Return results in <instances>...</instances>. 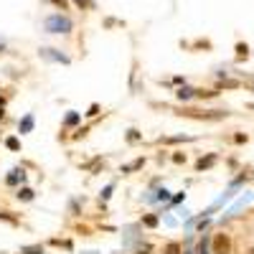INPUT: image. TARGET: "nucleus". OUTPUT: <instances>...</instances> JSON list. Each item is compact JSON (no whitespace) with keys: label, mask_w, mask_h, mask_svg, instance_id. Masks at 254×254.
<instances>
[{"label":"nucleus","mask_w":254,"mask_h":254,"mask_svg":"<svg viewBox=\"0 0 254 254\" xmlns=\"http://www.w3.org/2000/svg\"><path fill=\"white\" fill-rule=\"evenodd\" d=\"M18 196L23 198V201H31V198H33V191H31V188H23V191H20Z\"/></svg>","instance_id":"nucleus-10"},{"label":"nucleus","mask_w":254,"mask_h":254,"mask_svg":"<svg viewBox=\"0 0 254 254\" xmlns=\"http://www.w3.org/2000/svg\"><path fill=\"white\" fill-rule=\"evenodd\" d=\"M33 130V117H23V122H20V132H31Z\"/></svg>","instance_id":"nucleus-4"},{"label":"nucleus","mask_w":254,"mask_h":254,"mask_svg":"<svg viewBox=\"0 0 254 254\" xmlns=\"http://www.w3.org/2000/svg\"><path fill=\"white\" fill-rule=\"evenodd\" d=\"M231 252V239L226 234H216L214 239V254H229Z\"/></svg>","instance_id":"nucleus-2"},{"label":"nucleus","mask_w":254,"mask_h":254,"mask_svg":"<svg viewBox=\"0 0 254 254\" xmlns=\"http://www.w3.org/2000/svg\"><path fill=\"white\" fill-rule=\"evenodd\" d=\"M74 3L79 5V8H92V5H94V0H74Z\"/></svg>","instance_id":"nucleus-11"},{"label":"nucleus","mask_w":254,"mask_h":254,"mask_svg":"<svg viewBox=\"0 0 254 254\" xmlns=\"http://www.w3.org/2000/svg\"><path fill=\"white\" fill-rule=\"evenodd\" d=\"M23 254H43L41 247H23Z\"/></svg>","instance_id":"nucleus-12"},{"label":"nucleus","mask_w":254,"mask_h":254,"mask_svg":"<svg viewBox=\"0 0 254 254\" xmlns=\"http://www.w3.org/2000/svg\"><path fill=\"white\" fill-rule=\"evenodd\" d=\"M165 254H181V247L173 241V244H168V247H165Z\"/></svg>","instance_id":"nucleus-8"},{"label":"nucleus","mask_w":254,"mask_h":254,"mask_svg":"<svg viewBox=\"0 0 254 254\" xmlns=\"http://www.w3.org/2000/svg\"><path fill=\"white\" fill-rule=\"evenodd\" d=\"M18 178H23V170H13V173L8 175V183H10V186H16Z\"/></svg>","instance_id":"nucleus-6"},{"label":"nucleus","mask_w":254,"mask_h":254,"mask_svg":"<svg viewBox=\"0 0 254 254\" xmlns=\"http://www.w3.org/2000/svg\"><path fill=\"white\" fill-rule=\"evenodd\" d=\"M145 224H148V226H155L158 219H155V216H145Z\"/></svg>","instance_id":"nucleus-14"},{"label":"nucleus","mask_w":254,"mask_h":254,"mask_svg":"<svg viewBox=\"0 0 254 254\" xmlns=\"http://www.w3.org/2000/svg\"><path fill=\"white\" fill-rule=\"evenodd\" d=\"M43 28H46L49 33H69V31L74 28V23H71L69 16L53 13V16H49L46 20H43Z\"/></svg>","instance_id":"nucleus-1"},{"label":"nucleus","mask_w":254,"mask_h":254,"mask_svg":"<svg viewBox=\"0 0 254 254\" xmlns=\"http://www.w3.org/2000/svg\"><path fill=\"white\" fill-rule=\"evenodd\" d=\"M5 145H8L10 150H18V145H20V142H18L16 137H8V140H5Z\"/></svg>","instance_id":"nucleus-9"},{"label":"nucleus","mask_w":254,"mask_h":254,"mask_svg":"<svg viewBox=\"0 0 254 254\" xmlns=\"http://www.w3.org/2000/svg\"><path fill=\"white\" fill-rule=\"evenodd\" d=\"M41 56H43V59H51V61H61V64H69V59H66L64 53H59L56 49H41Z\"/></svg>","instance_id":"nucleus-3"},{"label":"nucleus","mask_w":254,"mask_h":254,"mask_svg":"<svg viewBox=\"0 0 254 254\" xmlns=\"http://www.w3.org/2000/svg\"><path fill=\"white\" fill-rule=\"evenodd\" d=\"M193 92H196V89H191V86H183V89L178 92V97H181V99H191Z\"/></svg>","instance_id":"nucleus-7"},{"label":"nucleus","mask_w":254,"mask_h":254,"mask_svg":"<svg viewBox=\"0 0 254 254\" xmlns=\"http://www.w3.org/2000/svg\"><path fill=\"white\" fill-rule=\"evenodd\" d=\"M158 201H168V191H165V188L158 191Z\"/></svg>","instance_id":"nucleus-15"},{"label":"nucleus","mask_w":254,"mask_h":254,"mask_svg":"<svg viewBox=\"0 0 254 254\" xmlns=\"http://www.w3.org/2000/svg\"><path fill=\"white\" fill-rule=\"evenodd\" d=\"M214 160H216L214 155H208L206 160H198V170H203V168H211V165H214Z\"/></svg>","instance_id":"nucleus-5"},{"label":"nucleus","mask_w":254,"mask_h":254,"mask_svg":"<svg viewBox=\"0 0 254 254\" xmlns=\"http://www.w3.org/2000/svg\"><path fill=\"white\" fill-rule=\"evenodd\" d=\"M76 122H79V115H69V117H66V125H76Z\"/></svg>","instance_id":"nucleus-13"},{"label":"nucleus","mask_w":254,"mask_h":254,"mask_svg":"<svg viewBox=\"0 0 254 254\" xmlns=\"http://www.w3.org/2000/svg\"><path fill=\"white\" fill-rule=\"evenodd\" d=\"M183 254H196V252H183Z\"/></svg>","instance_id":"nucleus-16"}]
</instances>
